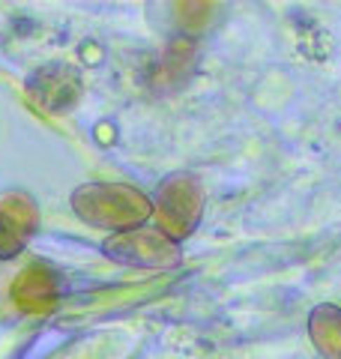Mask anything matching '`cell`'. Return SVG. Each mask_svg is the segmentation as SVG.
Instances as JSON below:
<instances>
[{
	"instance_id": "cell-2",
	"label": "cell",
	"mask_w": 341,
	"mask_h": 359,
	"mask_svg": "<svg viewBox=\"0 0 341 359\" xmlns=\"http://www.w3.org/2000/svg\"><path fill=\"white\" fill-rule=\"evenodd\" d=\"M203 212V189L195 174H174L159 186L156 195V216L159 231L168 240H183L198 228Z\"/></svg>"
},
{
	"instance_id": "cell-5",
	"label": "cell",
	"mask_w": 341,
	"mask_h": 359,
	"mask_svg": "<svg viewBox=\"0 0 341 359\" xmlns=\"http://www.w3.org/2000/svg\"><path fill=\"white\" fill-rule=\"evenodd\" d=\"M309 339L323 359H341V309L314 306L309 314Z\"/></svg>"
},
{
	"instance_id": "cell-1",
	"label": "cell",
	"mask_w": 341,
	"mask_h": 359,
	"mask_svg": "<svg viewBox=\"0 0 341 359\" xmlns=\"http://www.w3.org/2000/svg\"><path fill=\"white\" fill-rule=\"evenodd\" d=\"M75 210L84 222L96 228H111L117 233L135 231L150 219L153 204L144 192L123 183H90L75 192Z\"/></svg>"
},
{
	"instance_id": "cell-4",
	"label": "cell",
	"mask_w": 341,
	"mask_h": 359,
	"mask_svg": "<svg viewBox=\"0 0 341 359\" xmlns=\"http://www.w3.org/2000/svg\"><path fill=\"white\" fill-rule=\"evenodd\" d=\"M33 224H36V210L30 201L21 195L6 198L0 204V257L15 255L33 233Z\"/></svg>"
},
{
	"instance_id": "cell-3",
	"label": "cell",
	"mask_w": 341,
	"mask_h": 359,
	"mask_svg": "<svg viewBox=\"0 0 341 359\" xmlns=\"http://www.w3.org/2000/svg\"><path fill=\"white\" fill-rule=\"evenodd\" d=\"M105 252L114 261L132 266H174L180 264V249L174 240H168L159 228H135L117 233L105 243Z\"/></svg>"
}]
</instances>
